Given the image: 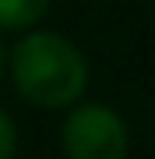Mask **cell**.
<instances>
[{
  "label": "cell",
  "instance_id": "obj_4",
  "mask_svg": "<svg viewBox=\"0 0 155 159\" xmlns=\"http://www.w3.org/2000/svg\"><path fill=\"white\" fill-rule=\"evenodd\" d=\"M14 145H18V131L14 120L0 110V159H14Z\"/></svg>",
  "mask_w": 155,
  "mask_h": 159
},
{
  "label": "cell",
  "instance_id": "obj_2",
  "mask_svg": "<svg viewBox=\"0 0 155 159\" xmlns=\"http://www.w3.org/2000/svg\"><path fill=\"white\" fill-rule=\"evenodd\" d=\"M60 142L71 159H123L127 127L116 117V110L102 106V102H85L67 113Z\"/></svg>",
  "mask_w": 155,
  "mask_h": 159
},
{
  "label": "cell",
  "instance_id": "obj_3",
  "mask_svg": "<svg viewBox=\"0 0 155 159\" xmlns=\"http://www.w3.org/2000/svg\"><path fill=\"white\" fill-rule=\"evenodd\" d=\"M50 0H0V29H28L46 14Z\"/></svg>",
  "mask_w": 155,
  "mask_h": 159
},
{
  "label": "cell",
  "instance_id": "obj_5",
  "mask_svg": "<svg viewBox=\"0 0 155 159\" xmlns=\"http://www.w3.org/2000/svg\"><path fill=\"white\" fill-rule=\"evenodd\" d=\"M0 74H4V46H0Z\"/></svg>",
  "mask_w": 155,
  "mask_h": 159
},
{
  "label": "cell",
  "instance_id": "obj_1",
  "mask_svg": "<svg viewBox=\"0 0 155 159\" xmlns=\"http://www.w3.org/2000/svg\"><path fill=\"white\" fill-rule=\"evenodd\" d=\"M11 78L21 99L60 110L81 99L88 85V64L71 39L57 32H32L11 50Z\"/></svg>",
  "mask_w": 155,
  "mask_h": 159
}]
</instances>
